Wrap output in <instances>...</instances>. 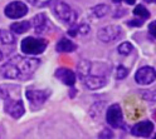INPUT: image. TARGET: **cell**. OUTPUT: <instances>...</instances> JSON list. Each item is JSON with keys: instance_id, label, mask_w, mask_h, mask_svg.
<instances>
[{"instance_id": "10", "label": "cell", "mask_w": 156, "mask_h": 139, "mask_svg": "<svg viewBox=\"0 0 156 139\" xmlns=\"http://www.w3.org/2000/svg\"><path fill=\"white\" fill-rule=\"evenodd\" d=\"M82 80H83L84 85L88 89H92V90H94V89H100V88H102L107 84V78L102 74L96 75V74L90 73L86 78H83Z\"/></svg>"}, {"instance_id": "29", "label": "cell", "mask_w": 156, "mask_h": 139, "mask_svg": "<svg viewBox=\"0 0 156 139\" xmlns=\"http://www.w3.org/2000/svg\"><path fill=\"white\" fill-rule=\"evenodd\" d=\"M113 3H120V2H122V0H112Z\"/></svg>"}, {"instance_id": "7", "label": "cell", "mask_w": 156, "mask_h": 139, "mask_svg": "<svg viewBox=\"0 0 156 139\" xmlns=\"http://www.w3.org/2000/svg\"><path fill=\"white\" fill-rule=\"evenodd\" d=\"M4 13L10 19H19V18H23L24 15H27L28 6L23 2H12L5 6Z\"/></svg>"}, {"instance_id": "15", "label": "cell", "mask_w": 156, "mask_h": 139, "mask_svg": "<svg viewBox=\"0 0 156 139\" xmlns=\"http://www.w3.org/2000/svg\"><path fill=\"white\" fill-rule=\"evenodd\" d=\"M110 12V6L106 5V4H100V5H96L91 9V15L94 18H103L108 14Z\"/></svg>"}, {"instance_id": "20", "label": "cell", "mask_w": 156, "mask_h": 139, "mask_svg": "<svg viewBox=\"0 0 156 139\" xmlns=\"http://www.w3.org/2000/svg\"><path fill=\"white\" fill-rule=\"evenodd\" d=\"M132 50H133V46L129 42H125V43H122V44L119 45V53L121 55H129Z\"/></svg>"}, {"instance_id": "5", "label": "cell", "mask_w": 156, "mask_h": 139, "mask_svg": "<svg viewBox=\"0 0 156 139\" xmlns=\"http://www.w3.org/2000/svg\"><path fill=\"white\" fill-rule=\"evenodd\" d=\"M123 35L122 28L119 25H108L105 26L102 29H100V32L97 33V38L100 39L103 43H111V42H116L121 39Z\"/></svg>"}, {"instance_id": "2", "label": "cell", "mask_w": 156, "mask_h": 139, "mask_svg": "<svg viewBox=\"0 0 156 139\" xmlns=\"http://www.w3.org/2000/svg\"><path fill=\"white\" fill-rule=\"evenodd\" d=\"M15 88V85H0V95L3 97L4 99V108H5V112L13 117L14 119H18V118H20L24 112H25V109H24V104L22 102V99L20 98H14L12 95V92H13V89Z\"/></svg>"}, {"instance_id": "14", "label": "cell", "mask_w": 156, "mask_h": 139, "mask_svg": "<svg viewBox=\"0 0 156 139\" xmlns=\"http://www.w3.org/2000/svg\"><path fill=\"white\" fill-rule=\"evenodd\" d=\"M76 48H77L76 44L67 38H62L55 46L57 52H59V53H71V52L76 50Z\"/></svg>"}, {"instance_id": "8", "label": "cell", "mask_w": 156, "mask_h": 139, "mask_svg": "<svg viewBox=\"0 0 156 139\" xmlns=\"http://www.w3.org/2000/svg\"><path fill=\"white\" fill-rule=\"evenodd\" d=\"M106 120L112 128H120L123 122V115L121 107L119 104H112L106 113Z\"/></svg>"}, {"instance_id": "4", "label": "cell", "mask_w": 156, "mask_h": 139, "mask_svg": "<svg viewBox=\"0 0 156 139\" xmlns=\"http://www.w3.org/2000/svg\"><path fill=\"white\" fill-rule=\"evenodd\" d=\"M47 45H48V43L45 39L28 36V38L23 39V42L20 44V49L27 55H38V54H42L45 50Z\"/></svg>"}, {"instance_id": "6", "label": "cell", "mask_w": 156, "mask_h": 139, "mask_svg": "<svg viewBox=\"0 0 156 139\" xmlns=\"http://www.w3.org/2000/svg\"><path fill=\"white\" fill-rule=\"evenodd\" d=\"M25 95L28 98L29 103H30L32 108H39L49 98L51 90H41V89H35V88H28L25 92Z\"/></svg>"}, {"instance_id": "18", "label": "cell", "mask_w": 156, "mask_h": 139, "mask_svg": "<svg viewBox=\"0 0 156 139\" xmlns=\"http://www.w3.org/2000/svg\"><path fill=\"white\" fill-rule=\"evenodd\" d=\"M0 42L6 45H12L15 43V36L10 32H6L4 29H0Z\"/></svg>"}, {"instance_id": "16", "label": "cell", "mask_w": 156, "mask_h": 139, "mask_svg": "<svg viewBox=\"0 0 156 139\" xmlns=\"http://www.w3.org/2000/svg\"><path fill=\"white\" fill-rule=\"evenodd\" d=\"M30 26H32L30 22H19V23L12 24L10 29H12V32H14L15 34H23V33L28 32Z\"/></svg>"}, {"instance_id": "31", "label": "cell", "mask_w": 156, "mask_h": 139, "mask_svg": "<svg viewBox=\"0 0 156 139\" xmlns=\"http://www.w3.org/2000/svg\"><path fill=\"white\" fill-rule=\"evenodd\" d=\"M155 138H156V135H155Z\"/></svg>"}, {"instance_id": "28", "label": "cell", "mask_w": 156, "mask_h": 139, "mask_svg": "<svg viewBox=\"0 0 156 139\" xmlns=\"http://www.w3.org/2000/svg\"><path fill=\"white\" fill-rule=\"evenodd\" d=\"M145 2H146V3H155L156 0H145Z\"/></svg>"}, {"instance_id": "27", "label": "cell", "mask_w": 156, "mask_h": 139, "mask_svg": "<svg viewBox=\"0 0 156 139\" xmlns=\"http://www.w3.org/2000/svg\"><path fill=\"white\" fill-rule=\"evenodd\" d=\"M125 2L127 3L129 5H132V4H135V3H136V0H125Z\"/></svg>"}, {"instance_id": "30", "label": "cell", "mask_w": 156, "mask_h": 139, "mask_svg": "<svg viewBox=\"0 0 156 139\" xmlns=\"http://www.w3.org/2000/svg\"><path fill=\"white\" fill-rule=\"evenodd\" d=\"M2 59H3V53L0 52V60H2Z\"/></svg>"}, {"instance_id": "25", "label": "cell", "mask_w": 156, "mask_h": 139, "mask_svg": "<svg viewBox=\"0 0 156 139\" xmlns=\"http://www.w3.org/2000/svg\"><path fill=\"white\" fill-rule=\"evenodd\" d=\"M98 137L100 138H112L113 137V133L110 131V129H103V132Z\"/></svg>"}, {"instance_id": "19", "label": "cell", "mask_w": 156, "mask_h": 139, "mask_svg": "<svg viewBox=\"0 0 156 139\" xmlns=\"http://www.w3.org/2000/svg\"><path fill=\"white\" fill-rule=\"evenodd\" d=\"M133 14H135L136 16H140L141 19H147V18H150L149 10H147V9H146L142 4L136 5V8L133 9Z\"/></svg>"}, {"instance_id": "1", "label": "cell", "mask_w": 156, "mask_h": 139, "mask_svg": "<svg viewBox=\"0 0 156 139\" xmlns=\"http://www.w3.org/2000/svg\"><path fill=\"white\" fill-rule=\"evenodd\" d=\"M41 65V60L37 58L16 55L12 58L0 68V74L5 79H28Z\"/></svg>"}, {"instance_id": "26", "label": "cell", "mask_w": 156, "mask_h": 139, "mask_svg": "<svg viewBox=\"0 0 156 139\" xmlns=\"http://www.w3.org/2000/svg\"><path fill=\"white\" fill-rule=\"evenodd\" d=\"M149 32H150V34H151L154 38H156V20L152 22V23H150V25H149Z\"/></svg>"}, {"instance_id": "21", "label": "cell", "mask_w": 156, "mask_h": 139, "mask_svg": "<svg viewBox=\"0 0 156 139\" xmlns=\"http://www.w3.org/2000/svg\"><path fill=\"white\" fill-rule=\"evenodd\" d=\"M129 74V69L127 68H125L123 65H120V66H117V70H116V78L117 79H123L126 78Z\"/></svg>"}, {"instance_id": "13", "label": "cell", "mask_w": 156, "mask_h": 139, "mask_svg": "<svg viewBox=\"0 0 156 139\" xmlns=\"http://www.w3.org/2000/svg\"><path fill=\"white\" fill-rule=\"evenodd\" d=\"M30 25H33L37 34H42L48 28V18L45 16V14H38L33 18Z\"/></svg>"}, {"instance_id": "9", "label": "cell", "mask_w": 156, "mask_h": 139, "mask_svg": "<svg viewBox=\"0 0 156 139\" xmlns=\"http://www.w3.org/2000/svg\"><path fill=\"white\" fill-rule=\"evenodd\" d=\"M155 79H156V72H155V69L151 68V66L140 68L137 70V73H136V75H135V80L139 84H142V85L151 84L152 82H155Z\"/></svg>"}, {"instance_id": "12", "label": "cell", "mask_w": 156, "mask_h": 139, "mask_svg": "<svg viewBox=\"0 0 156 139\" xmlns=\"http://www.w3.org/2000/svg\"><path fill=\"white\" fill-rule=\"evenodd\" d=\"M55 76L59 79V80L68 85V86H73L76 83V74L71 70V69H67V68H59L57 69L55 72Z\"/></svg>"}, {"instance_id": "23", "label": "cell", "mask_w": 156, "mask_h": 139, "mask_svg": "<svg viewBox=\"0 0 156 139\" xmlns=\"http://www.w3.org/2000/svg\"><path fill=\"white\" fill-rule=\"evenodd\" d=\"M76 28H77V33H78V34H82V35L88 34V32H90V26L86 25V24L78 25V26H76Z\"/></svg>"}, {"instance_id": "3", "label": "cell", "mask_w": 156, "mask_h": 139, "mask_svg": "<svg viewBox=\"0 0 156 139\" xmlns=\"http://www.w3.org/2000/svg\"><path fill=\"white\" fill-rule=\"evenodd\" d=\"M53 13L57 16V19H59V20L63 22L64 24L73 25L74 22H76V19H77L76 12L67 3L62 2V0H57V2H54Z\"/></svg>"}, {"instance_id": "11", "label": "cell", "mask_w": 156, "mask_h": 139, "mask_svg": "<svg viewBox=\"0 0 156 139\" xmlns=\"http://www.w3.org/2000/svg\"><path fill=\"white\" fill-rule=\"evenodd\" d=\"M131 132L136 137H150L154 132V124L150 120L140 122L132 128Z\"/></svg>"}, {"instance_id": "17", "label": "cell", "mask_w": 156, "mask_h": 139, "mask_svg": "<svg viewBox=\"0 0 156 139\" xmlns=\"http://www.w3.org/2000/svg\"><path fill=\"white\" fill-rule=\"evenodd\" d=\"M90 69H91V63L90 62H87V60H81L80 62V64H78V66H77V70H78V76L81 78V80L88 75Z\"/></svg>"}, {"instance_id": "22", "label": "cell", "mask_w": 156, "mask_h": 139, "mask_svg": "<svg viewBox=\"0 0 156 139\" xmlns=\"http://www.w3.org/2000/svg\"><path fill=\"white\" fill-rule=\"evenodd\" d=\"M30 4H33V5H35V6H45V5H48L51 2H53V0H28Z\"/></svg>"}, {"instance_id": "24", "label": "cell", "mask_w": 156, "mask_h": 139, "mask_svg": "<svg viewBox=\"0 0 156 139\" xmlns=\"http://www.w3.org/2000/svg\"><path fill=\"white\" fill-rule=\"evenodd\" d=\"M144 19H133V20H130L127 22V25L129 26H141L144 24Z\"/></svg>"}]
</instances>
